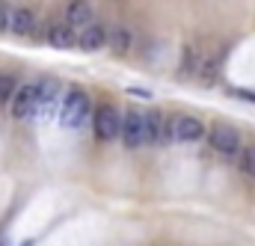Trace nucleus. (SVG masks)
<instances>
[{
	"instance_id": "obj_1",
	"label": "nucleus",
	"mask_w": 255,
	"mask_h": 246,
	"mask_svg": "<svg viewBox=\"0 0 255 246\" xmlns=\"http://www.w3.org/2000/svg\"><path fill=\"white\" fill-rule=\"evenodd\" d=\"M89 110H92V104H89V95L83 92V89H71L68 95H65L63 107H60V122L63 127H83V122L89 119Z\"/></svg>"
},
{
	"instance_id": "obj_2",
	"label": "nucleus",
	"mask_w": 255,
	"mask_h": 246,
	"mask_svg": "<svg viewBox=\"0 0 255 246\" xmlns=\"http://www.w3.org/2000/svg\"><path fill=\"white\" fill-rule=\"evenodd\" d=\"M119 124H122V116L113 104H101L95 113H92V127H95V139L101 142H113L119 136Z\"/></svg>"
},
{
	"instance_id": "obj_3",
	"label": "nucleus",
	"mask_w": 255,
	"mask_h": 246,
	"mask_svg": "<svg viewBox=\"0 0 255 246\" xmlns=\"http://www.w3.org/2000/svg\"><path fill=\"white\" fill-rule=\"evenodd\" d=\"M211 145H214V151H220L223 157H235L238 151H241V133L232 127V124H223L217 122L211 127Z\"/></svg>"
},
{
	"instance_id": "obj_4",
	"label": "nucleus",
	"mask_w": 255,
	"mask_h": 246,
	"mask_svg": "<svg viewBox=\"0 0 255 246\" xmlns=\"http://www.w3.org/2000/svg\"><path fill=\"white\" fill-rule=\"evenodd\" d=\"M9 113H12V119H30V116H36V83L15 86L12 101H9Z\"/></svg>"
},
{
	"instance_id": "obj_5",
	"label": "nucleus",
	"mask_w": 255,
	"mask_h": 246,
	"mask_svg": "<svg viewBox=\"0 0 255 246\" xmlns=\"http://www.w3.org/2000/svg\"><path fill=\"white\" fill-rule=\"evenodd\" d=\"M36 12L27 6H9V33L21 36V39H33L36 36Z\"/></svg>"
},
{
	"instance_id": "obj_6",
	"label": "nucleus",
	"mask_w": 255,
	"mask_h": 246,
	"mask_svg": "<svg viewBox=\"0 0 255 246\" xmlns=\"http://www.w3.org/2000/svg\"><path fill=\"white\" fill-rule=\"evenodd\" d=\"M142 136H145V142H154V145H163V142L172 139L169 136V122L163 119L160 110H151V113L142 116Z\"/></svg>"
},
{
	"instance_id": "obj_7",
	"label": "nucleus",
	"mask_w": 255,
	"mask_h": 246,
	"mask_svg": "<svg viewBox=\"0 0 255 246\" xmlns=\"http://www.w3.org/2000/svg\"><path fill=\"white\" fill-rule=\"evenodd\" d=\"M169 136L178 139V142H199L205 136V124L193 116H178L169 122Z\"/></svg>"
},
{
	"instance_id": "obj_8",
	"label": "nucleus",
	"mask_w": 255,
	"mask_h": 246,
	"mask_svg": "<svg viewBox=\"0 0 255 246\" xmlns=\"http://www.w3.org/2000/svg\"><path fill=\"white\" fill-rule=\"evenodd\" d=\"M119 136H122V142L128 148H139L145 142V136H142V113L128 110L122 116V124H119Z\"/></svg>"
},
{
	"instance_id": "obj_9",
	"label": "nucleus",
	"mask_w": 255,
	"mask_h": 246,
	"mask_svg": "<svg viewBox=\"0 0 255 246\" xmlns=\"http://www.w3.org/2000/svg\"><path fill=\"white\" fill-rule=\"evenodd\" d=\"M92 18H95V9H92L89 0H71V3L65 6V21L63 24L65 27H71V30H74V27L83 30V27L92 24Z\"/></svg>"
},
{
	"instance_id": "obj_10",
	"label": "nucleus",
	"mask_w": 255,
	"mask_h": 246,
	"mask_svg": "<svg viewBox=\"0 0 255 246\" xmlns=\"http://www.w3.org/2000/svg\"><path fill=\"white\" fill-rule=\"evenodd\" d=\"M107 48H110L116 57H125L128 51L133 48V33L128 30L125 24H116L113 30H107Z\"/></svg>"
},
{
	"instance_id": "obj_11",
	"label": "nucleus",
	"mask_w": 255,
	"mask_h": 246,
	"mask_svg": "<svg viewBox=\"0 0 255 246\" xmlns=\"http://www.w3.org/2000/svg\"><path fill=\"white\" fill-rule=\"evenodd\" d=\"M80 48L83 51H101V48H107V27L104 24H89V27H83V33H80Z\"/></svg>"
},
{
	"instance_id": "obj_12",
	"label": "nucleus",
	"mask_w": 255,
	"mask_h": 246,
	"mask_svg": "<svg viewBox=\"0 0 255 246\" xmlns=\"http://www.w3.org/2000/svg\"><path fill=\"white\" fill-rule=\"evenodd\" d=\"M202 60H205V48H202L199 42H187V45H184V54H181V68H178V74H181V77H193L196 68L202 65Z\"/></svg>"
},
{
	"instance_id": "obj_13",
	"label": "nucleus",
	"mask_w": 255,
	"mask_h": 246,
	"mask_svg": "<svg viewBox=\"0 0 255 246\" xmlns=\"http://www.w3.org/2000/svg\"><path fill=\"white\" fill-rule=\"evenodd\" d=\"M48 45H51V48H60V51L74 48V45H77L74 30H71V27H65L63 21H54V24L48 27Z\"/></svg>"
},
{
	"instance_id": "obj_14",
	"label": "nucleus",
	"mask_w": 255,
	"mask_h": 246,
	"mask_svg": "<svg viewBox=\"0 0 255 246\" xmlns=\"http://www.w3.org/2000/svg\"><path fill=\"white\" fill-rule=\"evenodd\" d=\"M220 68H223V57H220V54H205L202 65L196 68V77H199V83H205V86H214V83H217V74H220Z\"/></svg>"
},
{
	"instance_id": "obj_15",
	"label": "nucleus",
	"mask_w": 255,
	"mask_h": 246,
	"mask_svg": "<svg viewBox=\"0 0 255 246\" xmlns=\"http://www.w3.org/2000/svg\"><path fill=\"white\" fill-rule=\"evenodd\" d=\"M12 92H15L12 74H3V71H0V107H6V104L12 101Z\"/></svg>"
},
{
	"instance_id": "obj_16",
	"label": "nucleus",
	"mask_w": 255,
	"mask_h": 246,
	"mask_svg": "<svg viewBox=\"0 0 255 246\" xmlns=\"http://www.w3.org/2000/svg\"><path fill=\"white\" fill-rule=\"evenodd\" d=\"M238 154H241V169L253 175V148H247V151H238Z\"/></svg>"
},
{
	"instance_id": "obj_17",
	"label": "nucleus",
	"mask_w": 255,
	"mask_h": 246,
	"mask_svg": "<svg viewBox=\"0 0 255 246\" xmlns=\"http://www.w3.org/2000/svg\"><path fill=\"white\" fill-rule=\"evenodd\" d=\"M0 33H9V6L0 0Z\"/></svg>"
},
{
	"instance_id": "obj_18",
	"label": "nucleus",
	"mask_w": 255,
	"mask_h": 246,
	"mask_svg": "<svg viewBox=\"0 0 255 246\" xmlns=\"http://www.w3.org/2000/svg\"><path fill=\"white\" fill-rule=\"evenodd\" d=\"M128 95H136V98H151V92L139 89V86H128Z\"/></svg>"
},
{
	"instance_id": "obj_19",
	"label": "nucleus",
	"mask_w": 255,
	"mask_h": 246,
	"mask_svg": "<svg viewBox=\"0 0 255 246\" xmlns=\"http://www.w3.org/2000/svg\"><path fill=\"white\" fill-rule=\"evenodd\" d=\"M253 175H255V148H253Z\"/></svg>"
}]
</instances>
